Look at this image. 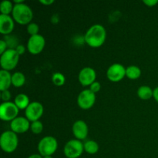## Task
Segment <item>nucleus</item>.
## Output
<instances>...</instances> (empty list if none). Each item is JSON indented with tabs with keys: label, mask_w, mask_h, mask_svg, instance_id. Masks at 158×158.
<instances>
[{
	"label": "nucleus",
	"mask_w": 158,
	"mask_h": 158,
	"mask_svg": "<svg viewBox=\"0 0 158 158\" xmlns=\"http://www.w3.org/2000/svg\"><path fill=\"white\" fill-rule=\"evenodd\" d=\"M106 38V29L100 24L93 25L87 29L84 35L85 43L93 48L100 47L103 45Z\"/></svg>",
	"instance_id": "nucleus-1"
},
{
	"label": "nucleus",
	"mask_w": 158,
	"mask_h": 158,
	"mask_svg": "<svg viewBox=\"0 0 158 158\" xmlns=\"http://www.w3.org/2000/svg\"><path fill=\"white\" fill-rule=\"evenodd\" d=\"M12 18L20 25H28L32 23L33 12L32 9L24 2L21 4H14L12 10Z\"/></svg>",
	"instance_id": "nucleus-2"
},
{
	"label": "nucleus",
	"mask_w": 158,
	"mask_h": 158,
	"mask_svg": "<svg viewBox=\"0 0 158 158\" xmlns=\"http://www.w3.org/2000/svg\"><path fill=\"white\" fill-rule=\"evenodd\" d=\"M19 145L17 134L12 131H6L0 137V147L6 153H12L16 150Z\"/></svg>",
	"instance_id": "nucleus-3"
},
{
	"label": "nucleus",
	"mask_w": 158,
	"mask_h": 158,
	"mask_svg": "<svg viewBox=\"0 0 158 158\" xmlns=\"http://www.w3.org/2000/svg\"><path fill=\"white\" fill-rule=\"evenodd\" d=\"M58 148L57 140L52 136H46L40 140L38 143V151L43 157L52 156Z\"/></svg>",
	"instance_id": "nucleus-4"
},
{
	"label": "nucleus",
	"mask_w": 158,
	"mask_h": 158,
	"mask_svg": "<svg viewBox=\"0 0 158 158\" xmlns=\"http://www.w3.org/2000/svg\"><path fill=\"white\" fill-rule=\"evenodd\" d=\"M19 60V55L17 53L15 49H8L0 57V64L2 69L10 71L15 69L18 65Z\"/></svg>",
	"instance_id": "nucleus-5"
},
{
	"label": "nucleus",
	"mask_w": 158,
	"mask_h": 158,
	"mask_svg": "<svg viewBox=\"0 0 158 158\" xmlns=\"http://www.w3.org/2000/svg\"><path fill=\"white\" fill-rule=\"evenodd\" d=\"M84 151V146L81 140L73 139L65 144L63 152L67 158H78Z\"/></svg>",
	"instance_id": "nucleus-6"
},
{
	"label": "nucleus",
	"mask_w": 158,
	"mask_h": 158,
	"mask_svg": "<svg viewBox=\"0 0 158 158\" xmlns=\"http://www.w3.org/2000/svg\"><path fill=\"white\" fill-rule=\"evenodd\" d=\"M19 109L14 102H3L0 105V119L3 121H12L19 115Z\"/></svg>",
	"instance_id": "nucleus-7"
},
{
	"label": "nucleus",
	"mask_w": 158,
	"mask_h": 158,
	"mask_svg": "<svg viewBox=\"0 0 158 158\" xmlns=\"http://www.w3.org/2000/svg\"><path fill=\"white\" fill-rule=\"evenodd\" d=\"M96 102V94L89 89H83L77 97V104L81 109L89 110Z\"/></svg>",
	"instance_id": "nucleus-8"
},
{
	"label": "nucleus",
	"mask_w": 158,
	"mask_h": 158,
	"mask_svg": "<svg viewBox=\"0 0 158 158\" xmlns=\"http://www.w3.org/2000/svg\"><path fill=\"white\" fill-rule=\"evenodd\" d=\"M46 45L45 38L40 34L32 35L27 42V49L32 55H37L44 49Z\"/></svg>",
	"instance_id": "nucleus-9"
},
{
	"label": "nucleus",
	"mask_w": 158,
	"mask_h": 158,
	"mask_svg": "<svg viewBox=\"0 0 158 158\" xmlns=\"http://www.w3.org/2000/svg\"><path fill=\"white\" fill-rule=\"evenodd\" d=\"M44 108L43 104L40 102H31L28 107L25 110L26 117L32 123V122L40 120L43 114Z\"/></svg>",
	"instance_id": "nucleus-10"
},
{
	"label": "nucleus",
	"mask_w": 158,
	"mask_h": 158,
	"mask_svg": "<svg viewBox=\"0 0 158 158\" xmlns=\"http://www.w3.org/2000/svg\"><path fill=\"white\" fill-rule=\"evenodd\" d=\"M106 77L111 82H120L126 77V68L120 63H114L107 69Z\"/></svg>",
	"instance_id": "nucleus-11"
},
{
	"label": "nucleus",
	"mask_w": 158,
	"mask_h": 158,
	"mask_svg": "<svg viewBox=\"0 0 158 158\" xmlns=\"http://www.w3.org/2000/svg\"><path fill=\"white\" fill-rule=\"evenodd\" d=\"M96 78H97V73L95 69L89 66L83 67L79 73V82L83 86H90L96 81Z\"/></svg>",
	"instance_id": "nucleus-12"
},
{
	"label": "nucleus",
	"mask_w": 158,
	"mask_h": 158,
	"mask_svg": "<svg viewBox=\"0 0 158 158\" xmlns=\"http://www.w3.org/2000/svg\"><path fill=\"white\" fill-rule=\"evenodd\" d=\"M30 121L26 117H17L10 122V129L15 134H23L30 129Z\"/></svg>",
	"instance_id": "nucleus-13"
},
{
	"label": "nucleus",
	"mask_w": 158,
	"mask_h": 158,
	"mask_svg": "<svg viewBox=\"0 0 158 158\" xmlns=\"http://www.w3.org/2000/svg\"><path fill=\"white\" fill-rule=\"evenodd\" d=\"M73 134L76 138L79 140H84L86 138L89 132L88 126L84 120H79L74 122L72 127Z\"/></svg>",
	"instance_id": "nucleus-14"
},
{
	"label": "nucleus",
	"mask_w": 158,
	"mask_h": 158,
	"mask_svg": "<svg viewBox=\"0 0 158 158\" xmlns=\"http://www.w3.org/2000/svg\"><path fill=\"white\" fill-rule=\"evenodd\" d=\"M15 20L9 15H0V33L7 35L12 33L15 27Z\"/></svg>",
	"instance_id": "nucleus-15"
},
{
	"label": "nucleus",
	"mask_w": 158,
	"mask_h": 158,
	"mask_svg": "<svg viewBox=\"0 0 158 158\" xmlns=\"http://www.w3.org/2000/svg\"><path fill=\"white\" fill-rule=\"evenodd\" d=\"M12 85V74L9 71L1 69L0 71V90L4 91L9 89Z\"/></svg>",
	"instance_id": "nucleus-16"
},
{
	"label": "nucleus",
	"mask_w": 158,
	"mask_h": 158,
	"mask_svg": "<svg viewBox=\"0 0 158 158\" xmlns=\"http://www.w3.org/2000/svg\"><path fill=\"white\" fill-rule=\"evenodd\" d=\"M14 103L19 110H26L30 104L29 97L25 94H19L15 97Z\"/></svg>",
	"instance_id": "nucleus-17"
},
{
	"label": "nucleus",
	"mask_w": 158,
	"mask_h": 158,
	"mask_svg": "<svg viewBox=\"0 0 158 158\" xmlns=\"http://www.w3.org/2000/svg\"><path fill=\"white\" fill-rule=\"evenodd\" d=\"M153 94H154V89L146 85L140 86L137 89V96L143 100H150L151 97H153Z\"/></svg>",
	"instance_id": "nucleus-18"
},
{
	"label": "nucleus",
	"mask_w": 158,
	"mask_h": 158,
	"mask_svg": "<svg viewBox=\"0 0 158 158\" xmlns=\"http://www.w3.org/2000/svg\"><path fill=\"white\" fill-rule=\"evenodd\" d=\"M141 76V69L137 66H129L126 68V77L131 80H137Z\"/></svg>",
	"instance_id": "nucleus-19"
},
{
	"label": "nucleus",
	"mask_w": 158,
	"mask_h": 158,
	"mask_svg": "<svg viewBox=\"0 0 158 158\" xmlns=\"http://www.w3.org/2000/svg\"><path fill=\"white\" fill-rule=\"evenodd\" d=\"M26 83V77L22 72H15L12 75V84L15 87H21Z\"/></svg>",
	"instance_id": "nucleus-20"
},
{
	"label": "nucleus",
	"mask_w": 158,
	"mask_h": 158,
	"mask_svg": "<svg viewBox=\"0 0 158 158\" xmlns=\"http://www.w3.org/2000/svg\"><path fill=\"white\" fill-rule=\"evenodd\" d=\"M84 151L89 154H95L99 151V144L94 140H87L83 143Z\"/></svg>",
	"instance_id": "nucleus-21"
},
{
	"label": "nucleus",
	"mask_w": 158,
	"mask_h": 158,
	"mask_svg": "<svg viewBox=\"0 0 158 158\" xmlns=\"http://www.w3.org/2000/svg\"><path fill=\"white\" fill-rule=\"evenodd\" d=\"M14 4L9 0H4L0 4V12L2 15H9L13 10Z\"/></svg>",
	"instance_id": "nucleus-22"
},
{
	"label": "nucleus",
	"mask_w": 158,
	"mask_h": 158,
	"mask_svg": "<svg viewBox=\"0 0 158 158\" xmlns=\"http://www.w3.org/2000/svg\"><path fill=\"white\" fill-rule=\"evenodd\" d=\"M52 81L54 85L57 86H62L66 82V77L61 73H54L52 76Z\"/></svg>",
	"instance_id": "nucleus-23"
},
{
	"label": "nucleus",
	"mask_w": 158,
	"mask_h": 158,
	"mask_svg": "<svg viewBox=\"0 0 158 158\" xmlns=\"http://www.w3.org/2000/svg\"><path fill=\"white\" fill-rule=\"evenodd\" d=\"M4 40L6 41V44H7L8 49H15V48L19 46V42L18 40L15 36L14 35H5Z\"/></svg>",
	"instance_id": "nucleus-24"
},
{
	"label": "nucleus",
	"mask_w": 158,
	"mask_h": 158,
	"mask_svg": "<svg viewBox=\"0 0 158 158\" xmlns=\"http://www.w3.org/2000/svg\"><path fill=\"white\" fill-rule=\"evenodd\" d=\"M30 130L33 134H39L42 133L43 130V124L40 120H36L31 123Z\"/></svg>",
	"instance_id": "nucleus-25"
},
{
	"label": "nucleus",
	"mask_w": 158,
	"mask_h": 158,
	"mask_svg": "<svg viewBox=\"0 0 158 158\" xmlns=\"http://www.w3.org/2000/svg\"><path fill=\"white\" fill-rule=\"evenodd\" d=\"M39 30H40V27L37 23H30L27 25V32L30 35V36L39 34Z\"/></svg>",
	"instance_id": "nucleus-26"
},
{
	"label": "nucleus",
	"mask_w": 158,
	"mask_h": 158,
	"mask_svg": "<svg viewBox=\"0 0 158 158\" xmlns=\"http://www.w3.org/2000/svg\"><path fill=\"white\" fill-rule=\"evenodd\" d=\"M11 97H12V95H11V93L9 92V89L2 91L1 98L2 100H3V102H9V100H10L11 99Z\"/></svg>",
	"instance_id": "nucleus-27"
},
{
	"label": "nucleus",
	"mask_w": 158,
	"mask_h": 158,
	"mask_svg": "<svg viewBox=\"0 0 158 158\" xmlns=\"http://www.w3.org/2000/svg\"><path fill=\"white\" fill-rule=\"evenodd\" d=\"M100 88H101V85H100V83L98 81H95L89 86V89L92 92H94V94L98 93L100 90Z\"/></svg>",
	"instance_id": "nucleus-28"
},
{
	"label": "nucleus",
	"mask_w": 158,
	"mask_h": 158,
	"mask_svg": "<svg viewBox=\"0 0 158 158\" xmlns=\"http://www.w3.org/2000/svg\"><path fill=\"white\" fill-rule=\"evenodd\" d=\"M7 49H8V46H7V44H6V41H5L4 40H0V53H1V55L2 53H4Z\"/></svg>",
	"instance_id": "nucleus-29"
},
{
	"label": "nucleus",
	"mask_w": 158,
	"mask_h": 158,
	"mask_svg": "<svg viewBox=\"0 0 158 158\" xmlns=\"http://www.w3.org/2000/svg\"><path fill=\"white\" fill-rule=\"evenodd\" d=\"M15 51H16L17 53L19 56L23 55V54L25 53V52H26V48H25V46H23V45L19 44L16 48H15Z\"/></svg>",
	"instance_id": "nucleus-30"
},
{
	"label": "nucleus",
	"mask_w": 158,
	"mask_h": 158,
	"mask_svg": "<svg viewBox=\"0 0 158 158\" xmlns=\"http://www.w3.org/2000/svg\"><path fill=\"white\" fill-rule=\"evenodd\" d=\"M143 2L149 7H153L158 3V0H143Z\"/></svg>",
	"instance_id": "nucleus-31"
},
{
	"label": "nucleus",
	"mask_w": 158,
	"mask_h": 158,
	"mask_svg": "<svg viewBox=\"0 0 158 158\" xmlns=\"http://www.w3.org/2000/svg\"><path fill=\"white\" fill-rule=\"evenodd\" d=\"M40 2L44 6H50L54 3V0H40Z\"/></svg>",
	"instance_id": "nucleus-32"
},
{
	"label": "nucleus",
	"mask_w": 158,
	"mask_h": 158,
	"mask_svg": "<svg viewBox=\"0 0 158 158\" xmlns=\"http://www.w3.org/2000/svg\"><path fill=\"white\" fill-rule=\"evenodd\" d=\"M153 97L154 98V100L158 103V86L155 87L154 89V94H153Z\"/></svg>",
	"instance_id": "nucleus-33"
},
{
	"label": "nucleus",
	"mask_w": 158,
	"mask_h": 158,
	"mask_svg": "<svg viewBox=\"0 0 158 158\" xmlns=\"http://www.w3.org/2000/svg\"><path fill=\"white\" fill-rule=\"evenodd\" d=\"M28 158H43V157L42 155H40V154H32V155L29 156Z\"/></svg>",
	"instance_id": "nucleus-34"
},
{
	"label": "nucleus",
	"mask_w": 158,
	"mask_h": 158,
	"mask_svg": "<svg viewBox=\"0 0 158 158\" xmlns=\"http://www.w3.org/2000/svg\"><path fill=\"white\" fill-rule=\"evenodd\" d=\"M14 4H21V3H23V0H14L13 1Z\"/></svg>",
	"instance_id": "nucleus-35"
},
{
	"label": "nucleus",
	"mask_w": 158,
	"mask_h": 158,
	"mask_svg": "<svg viewBox=\"0 0 158 158\" xmlns=\"http://www.w3.org/2000/svg\"><path fill=\"white\" fill-rule=\"evenodd\" d=\"M43 158H52V156H46V157H43Z\"/></svg>",
	"instance_id": "nucleus-36"
}]
</instances>
